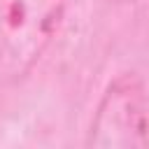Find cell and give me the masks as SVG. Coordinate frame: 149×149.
<instances>
[{
	"label": "cell",
	"mask_w": 149,
	"mask_h": 149,
	"mask_svg": "<svg viewBox=\"0 0 149 149\" xmlns=\"http://www.w3.org/2000/svg\"><path fill=\"white\" fill-rule=\"evenodd\" d=\"M72 0H0V79H23L54 42Z\"/></svg>",
	"instance_id": "6da1fadb"
},
{
	"label": "cell",
	"mask_w": 149,
	"mask_h": 149,
	"mask_svg": "<svg viewBox=\"0 0 149 149\" xmlns=\"http://www.w3.org/2000/svg\"><path fill=\"white\" fill-rule=\"evenodd\" d=\"M149 142V107L142 81L135 74L116 77L98 109L88 130V144L100 149H133Z\"/></svg>",
	"instance_id": "7a4b0ae2"
}]
</instances>
